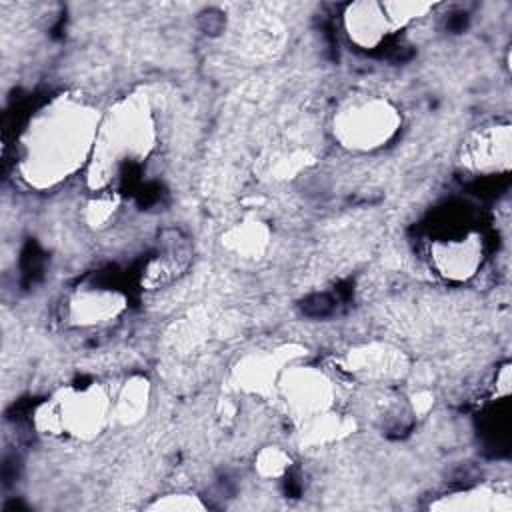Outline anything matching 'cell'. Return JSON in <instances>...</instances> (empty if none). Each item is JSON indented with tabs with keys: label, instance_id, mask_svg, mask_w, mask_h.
Instances as JSON below:
<instances>
[{
	"label": "cell",
	"instance_id": "cell-1",
	"mask_svg": "<svg viewBox=\"0 0 512 512\" xmlns=\"http://www.w3.org/2000/svg\"><path fill=\"white\" fill-rule=\"evenodd\" d=\"M92 138L96 140V128L90 112L74 104H54L24 142L26 174L48 184L66 178L84 160Z\"/></svg>",
	"mask_w": 512,
	"mask_h": 512
},
{
	"label": "cell",
	"instance_id": "cell-2",
	"mask_svg": "<svg viewBox=\"0 0 512 512\" xmlns=\"http://www.w3.org/2000/svg\"><path fill=\"white\" fill-rule=\"evenodd\" d=\"M432 8L424 2H354L344 12V28L354 44L370 50Z\"/></svg>",
	"mask_w": 512,
	"mask_h": 512
},
{
	"label": "cell",
	"instance_id": "cell-3",
	"mask_svg": "<svg viewBox=\"0 0 512 512\" xmlns=\"http://www.w3.org/2000/svg\"><path fill=\"white\" fill-rule=\"evenodd\" d=\"M398 112L380 98H364L346 104L336 120L334 130L342 144L370 150L382 146L398 128Z\"/></svg>",
	"mask_w": 512,
	"mask_h": 512
},
{
	"label": "cell",
	"instance_id": "cell-4",
	"mask_svg": "<svg viewBox=\"0 0 512 512\" xmlns=\"http://www.w3.org/2000/svg\"><path fill=\"white\" fill-rule=\"evenodd\" d=\"M104 398L98 390L88 388L76 392L66 400H58L56 406L46 414L52 426L70 434H94L104 418Z\"/></svg>",
	"mask_w": 512,
	"mask_h": 512
},
{
	"label": "cell",
	"instance_id": "cell-5",
	"mask_svg": "<svg viewBox=\"0 0 512 512\" xmlns=\"http://www.w3.org/2000/svg\"><path fill=\"white\" fill-rule=\"evenodd\" d=\"M466 162L474 170L498 172L510 166V126H488L476 132L466 146Z\"/></svg>",
	"mask_w": 512,
	"mask_h": 512
},
{
	"label": "cell",
	"instance_id": "cell-6",
	"mask_svg": "<svg viewBox=\"0 0 512 512\" xmlns=\"http://www.w3.org/2000/svg\"><path fill=\"white\" fill-rule=\"evenodd\" d=\"M286 398L290 404L302 414L322 412L330 402V382L314 370L300 368L294 372H286Z\"/></svg>",
	"mask_w": 512,
	"mask_h": 512
},
{
	"label": "cell",
	"instance_id": "cell-7",
	"mask_svg": "<svg viewBox=\"0 0 512 512\" xmlns=\"http://www.w3.org/2000/svg\"><path fill=\"white\" fill-rule=\"evenodd\" d=\"M122 300L104 290H94V292H84L82 296H76L72 302V312L78 322H100L116 314L120 308Z\"/></svg>",
	"mask_w": 512,
	"mask_h": 512
},
{
	"label": "cell",
	"instance_id": "cell-8",
	"mask_svg": "<svg viewBox=\"0 0 512 512\" xmlns=\"http://www.w3.org/2000/svg\"><path fill=\"white\" fill-rule=\"evenodd\" d=\"M122 416L128 418H138L136 414L144 410L146 406V388L142 386V382H132L124 388V392L120 394V402H118Z\"/></svg>",
	"mask_w": 512,
	"mask_h": 512
}]
</instances>
